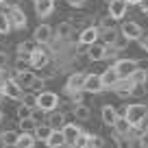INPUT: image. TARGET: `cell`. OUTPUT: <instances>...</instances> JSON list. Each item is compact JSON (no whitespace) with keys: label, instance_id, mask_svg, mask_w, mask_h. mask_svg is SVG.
<instances>
[{"label":"cell","instance_id":"obj_1","mask_svg":"<svg viewBox=\"0 0 148 148\" xmlns=\"http://www.w3.org/2000/svg\"><path fill=\"white\" fill-rule=\"evenodd\" d=\"M124 118L131 122V124H139V122L148 120V107L144 102H135V105H129L124 111Z\"/></svg>","mask_w":148,"mask_h":148},{"label":"cell","instance_id":"obj_2","mask_svg":"<svg viewBox=\"0 0 148 148\" xmlns=\"http://www.w3.org/2000/svg\"><path fill=\"white\" fill-rule=\"evenodd\" d=\"M37 107H39V109H44L46 113H50V111H55L57 107H59V96H57L55 92L44 89V92L37 94Z\"/></svg>","mask_w":148,"mask_h":148},{"label":"cell","instance_id":"obj_3","mask_svg":"<svg viewBox=\"0 0 148 148\" xmlns=\"http://www.w3.org/2000/svg\"><path fill=\"white\" fill-rule=\"evenodd\" d=\"M2 94H5V98H9V100H22L24 87L13 79V76H11V79L2 81Z\"/></svg>","mask_w":148,"mask_h":148},{"label":"cell","instance_id":"obj_4","mask_svg":"<svg viewBox=\"0 0 148 148\" xmlns=\"http://www.w3.org/2000/svg\"><path fill=\"white\" fill-rule=\"evenodd\" d=\"M85 79H87V74H85V72H72V74L68 76V81H65L63 92H65V94L83 92V87H85Z\"/></svg>","mask_w":148,"mask_h":148},{"label":"cell","instance_id":"obj_5","mask_svg":"<svg viewBox=\"0 0 148 148\" xmlns=\"http://www.w3.org/2000/svg\"><path fill=\"white\" fill-rule=\"evenodd\" d=\"M50 59H52V55L46 50V48L37 46V50L31 55V68L33 70H44L46 65H50Z\"/></svg>","mask_w":148,"mask_h":148},{"label":"cell","instance_id":"obj_6","mask_svg":"<svg viewBox=\"0 0 148 148\" xmlns=\"http://www.w3.org/2000/svg\"><path fill=\"white\" fill-rule=\"evenodd\" d=\"M33 39H35L39 46H48V44L55 39V31L50 28V24H39L33 33Z\"/></svg>","mask_w":148,"mask_h":148},{"label":"cell","instance_id":"obj_7","mask_svg":"<svg viewBox=\"0 0 148 148\" xmlns=\"http://www.w3.org/2000/svg\"><path fill=\"white\" fill-rule=\"evenodd\" d=\"M113 65H116L120 79H131V74L139 68V63L135 59H116V63H113Z\"/></svg>","mask_w":148,"mask_h":148},{"label":"cell","instance_id":"obj_8","mask_svg":"<svg viewBox=\"0 0 148 148\" xmlns=\"http://www.w3.org/2000/svg\"><path fill=\"white\" fill-rule=\"evenodd\" d=\"M98 39H100V28L94 26V24H89V26H85L83 31L79 33V39H76V42L85 44V46H92V44H96Z\"/></svg>","mask_w":148,"mask_h":148},{"label":"cell","instance_id":"obj_9","mask_svg":"<svg viewBox=\"0 0 148 148\" xmlns=\"http://www.w3.org/2000/svg\"><path fill=\"white\" fill-rule=\"evenodd\" d=\"M118 118H120V113H118V109L113 105H102L100 107V122L105 126H109V129H113L118 122Z\"/></svg>","mask_w":148,"mask_h":148},{"label":"cell","instance_id":"obj_10","mask_svg":"<svg viewBox=\"0 0 148 148\" xmlns=\"http://www.w3.org/2000/svg\"><path fill=\"white\" fill-rule=\"evenodd\" d=\"M100 79H102V87L105 89H113L118 83H120V74H118L116 65H109L107 70H102Z\"/></svg>","mask_w":148,"mask_h":148},{"label":"cell","instance_id":"obj_11","mask_svg":"<svg viewBox=\"0 0 148 148\" xmlns=\"http://www.w3.org/2000/svg\"><path fill=\"white\" fill-rule=\"evenodd\" d=\"M120 33H122V35H126V37H129V39H131V42H137L139 37L144 35V28L139 26L137 22H133V20H129V22H124V24H122Z\"/></svg>","mask_w":148,"mask_h":148},{"label":"cell","instance_id":"obj_12","mask_svg":"<svg viewBox=\"0 0 148 148\" xmlns=\"http://www.w3.org/2000/svg\"><path fill=\"white\" fill-rule=\"evenodd\" d=\"M85 94H100L105 92V87H102V79L100 74H87V79H85V87H83Z\"/></svg>","mask_w":148,"mask_h":148},{"label":"cell","instance_id":"obj_13","mask_svg":"<svg viewBox=\"0 0 148 148\" xmlns=\"http://www.w3.org/2000/svg\"><path fill=\"white\" fill-rule=\"evenodd\" d=\"M129 2L126 0H111L109 2V15L113 20H122L126 15V11H129Z\"/></svg>","mask_w":148,"mask_h":148},{"label":"cell","instance_id":"obj_14","mask_svg":"<svg viewBox=\"0 0 148 148\" xmlns=\"http://www.w3.org/2000/svg\"><path fill=\"white\" fill-rule=\"evenodd\" d=\"M87 57H89V61H94V63H96V61H105L107 59V46L98 39L96 44H92V46L87 48Z\"/></svg>","mask_w":148,"mask_h":148},{"label":"cell","instance_id":"obj_15","mask_svg":"<svg viewBox=\"0 0 148 148\" xmlns=\"http://www.w3.org/2000/svg\"><path fill=\"white\" fill-rule=\"evenodd\" d=\"M63 135H65V142L70 144V146H74V144L79 142V137L83 135V129H81L79 124H72V122H68V124L63 126Z\"/></svg>","mask_w":148,"mask_h":148},{"label":"cell","instance_id":"obj_16","mask_svg":"<svg viewBox=\"0 0 148 148\" xmlns=\"http://www.w3.org/2000/svg\"><path fill=\"white\" fill-rule=\"evenodd\" d=\"M33 7L37 18H48L55 11V0H33Z\"/></svg>","mask_w":148,"mask_h":148},{"label":"cell","instance_id":"obj_17","mask_svg":"<svg viewBox=\"0 0 148 148\" xmlns=\"http://www.w3.org/2000/svg\"><path fill=\"white\" fill-rule=\"evenodd\" d=\"M9 18H11V24H13V28H24L26 26V13H24L20 7H9Z\"/></svg>","mask_w":148,"mask_h":148},{"label":"cell","instance_id":"obj_18","mask_svg":"<svg viewBox=\"0 0 148 148\" xmlns=\"http://www.w3.org/2000/svg\"><path fill=\"white\" fill-rule=\"evenodd\" d=\"M37 46H39V44H37L35 39H28V42L18 44V57H20V59H28V61H31V55L37 50Z\"/></svg>","mask_w":148,"mask_h":148},{"label":"cell","instance_id":"obj_19","mask_svg":"<svg viewBox=\"0 0 148 148\" xmlns=\"http://www.w3.org/2000/svg\"><path fill=\"white\" fill-rule=\"evenodd\" d=\"M35 76H37V74L33 72V68H31V70H22V72H13V79L18 81L22 87H28V89H31V85H33V81H35Z\"/></svg>","mask_w":148,"mask_h":148},{"label":"cell","instance_id":"obj_20","mask_svg":"<svg viewBox=\"0 0 148 148\" xmlns=\"http://www.w3.org/2000/svg\"><path fill=\"white\" fill-rule=\"evenodd\" d=\"M98 28H100V26H98ZM118 35H120V31H118L116 26L100 28V42L105 44V46H113V42L118 39Z\"/></svg>","mask_w":148,"mask_h":148},{"label":"cell","instance_id":"obj_21","mask_svg":"<svg viewBox=\"0 0 148 148\" xmlns=\"http://www.w3.org/2000/svg\"><path fill=\"white\" fill-rule=\"evenodd\" d=\"M74 35V24L70 22H61L59 26L55 28V37H59V39H63V42H70V37Z\"/></svg>","mask_w":148,"mask_h":148},{"label":"cell","instance_id":"obj_22","mask_svg":"<svg viewBox=\"0 0 148 148\" xmlns=\"http://www.w3.org/2000/svg\"><path fill=\"white\" fill-rule=\"evenodd\" d=\"M133 81L131 79H120V83L113 87V92H116V96L118 98H129L131 96V92H133Z\"/></svg>","mask_w":148,"mask_h":148},{"label":"cell","instance_id":"obj_23","mask_svg":"<svg viewBox=\"0 0 148 148\" xmlns=\"http://www.w3.org/2000/svg\"><path fill=\"white\" fill-rule=\"evenodd\" d=\"M46 122H48V124H50L55 131L63 129V126L68 124V122H65V116L61 113V111H57V109H55V111H50V113L46 116Z\"/></svg>","mask_w":148,"mask_h":148},{"label":"cell","instance_id":"obj_24","mask_svg":"<svg viewBox=\"0 0 148 148\" xmlns=\"http://www.w3.org/2000/svg\"><path fill=\"white\" fill-rule=\"evenodd\" d=\"M72 113H74V118H76L79 122H87L89 118H92V109H89L85 102H81V105H74Z\"/></svg>","mask_w":148,"mask_h":148},{"label":"cell","instance_id":"obj_25","mask_svg":"<svg viewBox=\"0 0 148 148\" xmlns=\"http://www.w3.org/2000/svg\"><path fill=\"white\" fill-rule=\"evenodd\" d=\"M65 135H63V131H52L50 133V137H48V142H46V146L48 148H61V146H65Z\"/></svg>","mask_w":148,"mask_h":148},{"label":"cell","instance_id":"obj_26","mask_svg":"<svg viewBox=\"0 0 148 148\" xmlns=\"http://www.w3.org/2000/svg\"><path fill=\"white\" fill-rule=\"evenodd\" d=\"M37 139H35V133H20L18 142H15V148H35Z\"/></svg>","mask_w":148,"mask_h":148},{"label":"cell","instance_id":"obj_27","mask_svg":"<svg viewBox=\"0 0 148 148\" xmlns=\"http://www.w3.org/2000/svg\"><path fill=\"white\" fill-rule=\"evenodd\" d=\"M52 131H55V129H52L48 122H44V124H37V129H35V139H37V142H44V144H46Z\"/></svg>","mask_w":148,"mask_h":148},{"label":"cell","instance_id":"obj_28","mask_svg":"<svg viewBox=\"0 0 148 148\" xmlns=\"http://www.w3.org/2000/svg\"><path fill=\"white\" fill-rule=\"evenodd\" d=\"M18 137H20L18 131H5V133L0 135V144H2V146H7V148H15Z\"/></svg>","mask_w":148,"mask_h":148},{"label":"cell","instance_id":"obj_29","mask_svg":"<svg viewBox=\"0 0 148 148\" xmlns=\"http://www.w3.org/2000/svg\"><path fill=\"white\" fill-rule=\"evenodd\" d=\"M131 81H133L135 85H146V83H148V70L137 68L133 74H131Z\"/></svg>","mask_w":148,"mask_h":148},{"label":"cell","instance_id":"obj_30","mask_svg":"<svg viewBox=\"0 0 148 148\" xmlns=\"http://www.w3.org/2000/svg\"><path fill=\"white\" fill-rule=\"evenodd\" d=\"M11 31H13V24H11L9 13H2V11H0V35H9Z\"/></svg>","mask_w":148,"mask_h":148},{"label":"cell","instance_id":"obj_31","mask_svg":"<svg viewBox=\"0 0 148 148\" xmlns=\"http://www.w3.org/2000/svg\"><path fill=\"white\" fill-rule=\"evenodd\" d=\"M113 129H116L118 133H122V135H129V133H131V129H133V124H131V122L126 120L124 116H120V118H118V122H116V126H113Z\"/></svg>","mask_w":148,"mask_h":148},{"label":"cell","instance_id":"obj_32","mask_svg":"<svg viewBox=\"0 0 148 148\" xmlns=\"http://www.w3.org/2000/svg\"><path fill=\"white\" fill-rule=\"evenodd\" d=\"M22 105H26V107H31V109H35L37 107V94L35 92H24V96H22Z\"/></svg>","mask_w":148,"mask_h":148},{"label":"cell","instance_id":"obj_33","mask_svg":"<svg viewBox=\"0 0 148 148\" xmlns=\"http://www.w3.org/2000/svg\"><path fill=\"white\" fill-rule=\"evenodd\" d=\"M20 129H22L24 133H35L37 122L33 120V118H24V120H20Z\"/></svg>","mask_w":148,"mask_h":148},{"label":"cell","instance_id":"obj_34","mask_svg":"<svg viewBox=\"0 0 148 148\" xmlns=\"http://www.w3.org/2000/svg\"><path fill=\"white\" fill-rule=\"evenodd\" d=\"M129 44H131V39H129L126 35H122V33H120V35H118V39L113 42V48L120 52V50H126V48H129Z\"/></svg>","mask_w":148,"mask_h":148},{"label":"cell","instance_id":"obj_35","mask_svg":"<svg viewBox=\"0 0 148 148\" xmlns=\"http://www.w3.org/2000/svg\"><path fill=\"white\" fill-rule=\"evenodd\" d=\"M102 146H105L102 137H98L94 133H87V148H102Z\"/></svg>","mask_w":148,"mask_h":148},{"label":"cell","instance_id":"obj_36","mask_svg":"<svg viewBox=\"0 0 148 148\" xmlns=\"http://www.w3.org/2000/svg\"><path fill=\"white\" fill-rule=\"evenodd\" d=\"M46 116H48V113H46V111H44V109H39V107H35V109H33V120H35L37 122V124H44V122H46Z\"/></svg>","mask_w":148,"mask_h":148},{"label":"cell","instance_id":"obj_37","mask_svg":"<svg viewBox=\"0 0 148 148\" xmlns=\"http://www.w3.org/2000/svg\"><path fill=\"white\" fill-rule=\"evenodd\" d=\"M70 22H72L74 26H81V31H83L85 26H89V18H87V15H74Z\"/></svg>","mask_w":148,"mask_h":148},{"label":"cell","instance_id":"obj_38","mask_svg":"<svg viewBox=\"0 0 148 148\" xmlns=\"http://www.w3.org/2000/svg\"><path fill=\"white\" fill-rule=\"evenodd\" d=\"M44 87H46V79H42V76H35V81H33V85H31V92L39 94V92H44Z\"/></svg>","mask_w":148,"mask_h":148},{"label":"cell","instance_id":"obj_39","mask_svg":"<svg viewBox=\"0 0 148 148\" xmlns=\"http://www.w3.org/2000/svg\"><path fill=\"white\" fill-rule=\"evenodd\" d=\"M31 116H33V109L20 102V107H18V120H24V118H31Z\"/></svg>","mask_w":148,"mask_h":148},{"label":"cell","instance_id":"obj_40","mask_svg":"<svg viewBox=\"0 0 148 148\" xmlns=\"http://www.w3.org/2000/svg\"><path fill=\"white\" fill-rule=\"evenodd\" d=\"M131 148H148V137H131Z\"/></svg>","mask_w":148,"mask_h":148},{"label":"cell","instance_id":"obj_41","mask_svg":"<svg viewBox=\"0 0 148 148\" xmlns=\"http://www.w3.org/2000/svg\"><path fill=\"white\" fill-rule=\"evenodd\" d=\"M131 96H133V98H144V96H146V85H133Z\"/></svg>","mask_w":148,"mask_h":148},{"label":"cell","instance_id":"obj_42","mask_svg":"<svg viewBox=\"0 0 148 148\" xmlns=\"http://www.w3.org/2000/svg\"><path fill=\"white\" fill-rule=\"evenodd\" d=\"M68 2V7H72V9H83L85 5H87V0H65Z\"/></svg>","mask_w":148,"mask_h":148},{"label":"cell","instance_id":"obj_43","mask_svg":"<svg viewBox=\"0 0 148 148\" xmlns=\"http://www.w3.org/2000/svg\"><path fill=\"white\" fill-rule=\"evenodd\" d=\"M83 94H85V92H72V94H68V96L72 98L74 105H81V102H83Z\"/></svg>","mask_w":148,"mask_h":148},{"label":"cell","instance_id":"obj_44","mask_svg":"<svg viewBox=\"0 0 148 148\" xmlns=\"http://www.w3.org/2000/svg\"><path fill=\"white\" fill-rule=\"evenodd\" d=\"M74 148H87V133H83L79 137V142L74 144Z\"/></svg>","mask_w":148,"mask_h":148},{"label":"cell","instance_id":"obj_45","mask_svg":"<svg viewBox=\"0 0 148 148\" xmlns=\"http://www.w3.org/2000/svg\"><path fill=\"white\" fill-rule=\"evenodd\" d=\"M137 42H139V46H142V50H146V52H148V33H144V35L139 37Z\"/></svg>","mask_w":148,"mask_h":148},{"label":"cell","instance_id":"obj_46","mask_svg":"<svg viewBox=\"0 0 148 148\" xmlns=\"http://www.w3.org/2000/svg\"><path fill=\"white\" fill-rule=\"evenodd\" d=\"M139 11H144V13H148V0H139Z\"/></svg>","mask_w":148,"mask_h":148},{"label":"cell","instance_id":"obj_47","mask_svg":"<svg viewBox=\"0 0 148 148\" xmlns=\"http://www.w3.org/2000/svg\"><path fill=\"white\" fill-rule=\"evenodd\" d=\"M126 2H129V5H135V7L139 5V0H126Z\"/></svg>","mask_w":148,"mask_h":148},{"label":"cell","instance_id":"obj_48","mask_svg":"<svg viewBox=\"0 0 148 148\" xmlns=\"http://www.w3.org/2000/svg\"><path fill=\"white\" fill-rule=\"evenodd\" d=\"M2 96H5V94H2V81H0V98H2Z\"/></svg>","mask_w":148,"mask_h":148},{"label":"cell","instance_id":"obj_49","mask_svg":"<svg viewBox=\"0 0 148 148\" xmlns=\"http://www.w3.org/2000/svg\"><path fill=\"white\" fill-rule=\"evenodd\" d=\"M2 118H5V113H2V109H0V122H2Z\"/></svg>","mask_w":148,"mask_h":148},{"label":"cell","instance_id":"obj_50","mask_svg":"<svg viewBox=\"0 0 148 148\" xmlns=\"http://www.w3.org/2000/svg\"><path fill=\"white\" fill-rule=\"evenodd\" d=\"M2 2H7V0H0V5H2Z\"/></svg>","mask_w":148,"mask_h":148},{"label":"cell","instance_id":"obj_51","mask_svg":"<svg viewBox=\"0 0 148 148\" xmlns=\"http://www.w3.org/2000/svg\"><path fill=\"white\" fill-rule=\"evenodd\" d=\"M105 2H107V5H109V2H111V0H105Z\"/></svg>","mask_w":148,"mask_h":148}]
</instances>
